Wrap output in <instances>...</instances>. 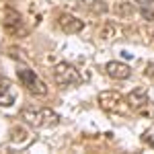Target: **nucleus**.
<instances>
[{
    "mask_svg": "<svg viewBox=\"0 0 154 154\" xmlns=\"http://www.w3.org/2000/svg\"><path fill=\"white\" fill-rule=\"evenodd\" d=\"M17 74H19L21 84H23L31 95H35V97H45V95H48V84L43 82L33 70H29V68L21 66V68L17 70Z\"/></svg>",
    "mask_w": 154,
    "mask_h": 154,
    "instance_id": "2",
    "label": "nucleus"
},
{
    "mask_svg": "<svg viewBox=\"0 0 154 154\" xmlns=\"http://www.w3.org/2000/svg\"><path fill=\"white\" fill-rule=\"evenodd\" d=\"M58 25H60V29H62L64 33H80L82 27H84L82 21H78L76 17L66 14V12H62V14L58 17Z\"/></svg>",
    "mask_w": 154,
    "mask_h": 154,
    "instance_id": "8",
    "label": "nucleus"
},
{
    "mask_svg": "<svg viewBox=\"0 0 154 154\" xmlns=\"http://www.w3.org/2000/svg\"><path fill=\"white\" fill-rule=\"evenodd\" d=\"M144 142L150 144V148H154V136H144Z\"/></svg>",
    "mask_w": 154,
    "mask_h": 154,
    "instance_id": "14",
    "label": "nucleus"
},
{
    "mask_svg": "<svg viewBox=\"0 0 154 154\" xmlns=\"http://www.w3.org/2000/svg\"><path fill=\"white\" fill-rule=\"evenodd\" d=\"M136 4H140V6H146V4H152L154 0H134Z\"/></svg>",
    "mask_w": 154,
    "mask_h": 154,
    "instance_id": "15",
    "label": "nucleus"
},
{
    "mask_svg": "<svg viewBox=\"0 0 154 154\" xmlns=\"http://www.w3.org/2000/svg\"><path fill=\"white\" fill-rule=\"evenodd\" d=\"M128 103H130L131 109L140 111V109H144V107L150 103V101H148V93H146L144 88H136V91H131L130 95H128Z\"/></svg>",
    "mask_w": 154,
    "mask_h": 154,
    "instance_id": "9",
    "label": "nucleus"
},
{
    "mask_svg": "<svg viewBox=\"0 0 154 154\" xmlns=\"http://www.w3.org/2000/svg\"><path fill=\"white\" fill-rule=\"evenodd\" d=\"M54 80H56L62 88H68V86L78 84L82 80V76H80V72L76 70L72 64L60 62V64H56V68H54Z\"/></svg>",
    "mask_w": 154,
    "mask_h": 154,
    "instance_id": "3",
    "label": "nucleus"
},
{
    "mask_svg": "<svg viewBox=\"0 0 154 154\" xmlns=\"http://www.w3.org/2000/svg\"><path fill=\"white\" fill-rule=\"evenodd\" d=\"M25 123H29L35 130H48L60 123V115L51 109H39V107H27L21 113Z\"/></svg>",
    "mask_w": 154,
    "mask_h": 154,
    "instance_id": "1",
    "label": "nucleus"
},
{
    "mask_svg": "<svg viewBox=\"0 0 154 154\" xmlns=\"http://www.w3.org/2000/svg\"><path fill=\"white\" fill-rule=\"evenodd\" d=\"M14 101H17L14 84L6 76H0V107H11Z\"/></svg>",
    "mask_w": 154,
    "mask_h": 154,
    "instance_id": "5",
    "label": "nucleus"
},
{
    "mask_svg": "<svg viewBox=\"0 0 154 154\" xmlns=\"http://www.w3.org/2000/svg\"><path fill=\"white\" fill-rule=\"evenodd\" d=\"M140 12H142V17L146 19V21H154V8H150V4L140 6Z\"/></svg>",
    "mask_w": 154,
    "mask_h": 154,
    "instance_id": "12",
    "label": "nucleus"
},
{
    "mask_svg": "<svg viewBox=\"0 0 154 154\" xmlns=\"http://www.w3.org/2000/svg\"><path fill=\"white\" fill-rule=\"evenodd\" d=\"M121 101H123V97L119 95L117 91H103L99 95V105L103 107L105 111H115V109H119Z\"/></svg>",
    "mask_w": 154,
    "mask_h": 154,
    "instance_id": "7",
    "label": "nucleus"
},
{
    "mask_svg": "<svg viewBox=\"0 0 154 154\" xmlns=\"http://www.w3.org/2000/svg\"><path fill=\"white\" fill-rule=\"evenodd\" d=\"M117 33H119V27L115 23H105L103 25V29H101V39H105V41H109V39H113V37H117Z\"/></svg>",
    "mask_w": 154,
    "mask_h": 154,
    "instance_id": "10",
    "label": "nucleus"
},
{
    "mask_svg": "<svg viewBox=\"0 0 154 154\" xmlns=\"http://www.w3.org/2000/svg\"><path fill=\"white\" fill-rule=\"evenodd\" d=\"M2 25H4V29H6L11 35H17V37L19 35H27V25H25L23 17L14 11V8H6V11H4Z\"/></svg>",
    "mask_w": 154,
    "mask_h": 154,
    "instance_id": "4",
    "label": "nucleus"
},
{
    "mask_svg": "<svg viewBox=\"0 0 154 154\" xmlns=\"http://www.w3.org/2000/svg\"><path fill=\"white\" fill-rule=\"evenodd\" d=\"M131 12H134V4L131 2H121L115 6V14L117 17H130Z\"/></svg>",
    "mask_w": 154,
    "mask_h": 154,
    "instance_id": "11",
    "label": "nucleus"
},
{
    "mask_svg": "<svg viewBox=\"0 0 154 154\" xmlns=\"http://www.w3.org/2000/svg\"><path fill=\"white\" fill-rule=\"evenodd\" d=\"M146 76H148V78H152V80H154V62H152V64H148V66H146Z\"/></svg>",
    "mask_w": 154,
    "mask_h": 154,
    "instance_id": "13",
    "label": "nucleus"
},
{
    "mask_svg": "<svg viewBox=\"0 0 154 154\" xmlns=\"http://www.w3.org/2000/svg\"><path fill=\"white\" fill-rule=\"evenodd\" d=\"M76 2H88V0H76Z\"/></svg>",
    "mask_w": 154,
    "mask_h": 154,
    "instance_id": "16",
    "label": "nucleus"
},
{
    "mask_svg": "<svg viewBox=\"0 0 154 154\" xmlns=\"http://www.w3.org/2000/svg\"><path fill=\"white\" fill-rule=\"evenodd\" d=\"M105 72L109 74V78H113V80H125V78L131 76V68L128 64H123V62H117V60L109 62L105 66Z\"/></svg>",
    "mask_w": 154,
    "mask_h": 154,
    "instance_id": "6",
    "label": "nucleus"
}]
</instances>
